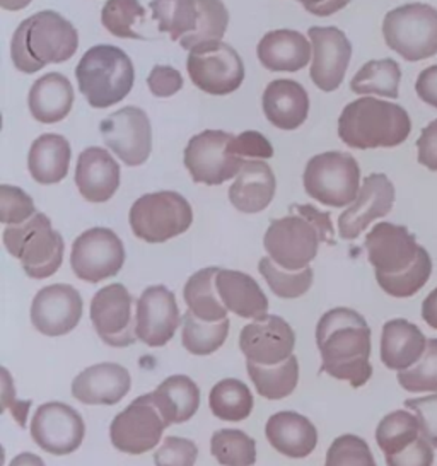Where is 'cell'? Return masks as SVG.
I'll return each mask as SVG.
<instances>
[{
    "mask_svg": "<svg viewBox=\"0 0 437 466\" xmlns=\"http://www.w3.org/2000/svg\"><path fill=\"white\" fill-rule=\"evenodd\" d=\"M386 45L407 62H421L437 54V9L429 4H405L384 15Z\"/></svg>",
    "mask_w": 437,
    "mask_h": 466,
    "instance_id": "9",
    "label": "cell"
},
{
    "mask_svg": "<svg viewBox=\"0 0 437 466\" xmlns=\"http://www.w3.org/2000/svg\"><path fill=\"white\" fill-rule=\"evenodd\" d=\"M296 333L284 318L267 315L246 325L239 335V349L248 362L277 366L294 356Z\"/></svg>",
    "mask_w": 437,
    "mask_h": 466,
    "instance_id": "19",
    "label": "cell"
},
{
    "mask_svg": "<svg viewBox=\"0 0 437 466\" xmlns=\"http://www.w3.org/2000/svg\"><path fill=\"white\" fill-rule=\"evenodd\" d=\"M150 11L159 31L188 52L204 43L220 42L229 25L222 0H152Z\"/></svg>",
    "mask_w": 437,
    "mask_h": 466,
    "instance_id": "6",
    "label": "cell"
},
{
    "mask_svg": "<svg viewBox=\"0 0 437 466\" xmlns=\"http://www.w3.org/2000/svg\"><path fill=\"white\" fill-rule=\"evenodd\" d=\"M210 452L222 466H253L257 461V442L243 431L220 429L212 434Z\"/></svg>",
    "mask_w": 437,
    "mask_h": 466,
    "instance_id": "41",
    "label": "cell"
},
{
    "mask_svg": "<svg viewBox=\"0 0 437 466\" xmlns=\"http://www.w3.org/2000/svg\"><path fill=\"white\" fill-rule=\"evenodd\" d=\"M364 247L380 288L391 298H412L431 279L432 260L405 226L376 224Z\"/></svg>",
    "mask_w": 437,
    "mask_h": 466,
    "instance_id": "1",
    "label": "cell"
},
{
    "mask_svg": "<svg viewBox=\"0 0 437 466\" xmlns=\"http://www.w3.org/2000/svg\"><path fill=\"white\" fill-rule=\"evenodd\" d=\"M259 270L273 294L282 299H298L313 286L311 267L302 270H286L270 257H265L259 260Z\"/></svg>",
    "mask_w": 437,
    "mask_h": 466,
    "instance_id": "42",
    "label": "cell"
},
{
    "mask_svg": "<svg viewBox=\"0 0 437 466\" xmlns=\"http://www.w3.org/2000/svg\"><path fill=\"white\" fill-rule=\"evenodd\" d=\"M265 434L275 451L292 460L310 456L318 446V429L298 411H277L269 419Z\"/></svg>",
    "mask_w": 437,
    "mask_h": 466,
    "instance_id": "26",
    "label": "cell"
},
{
    "mask_svg": "<svg viewBox=\"0 0 437 466\" xmlns=\"http://www.w3.org/2000/svg\"><path fill=\"white\" fill-rule=\"evenodd\" d=\"M248 374L255 384L259 397L267 400H282L294 393L300 383V360L290 356L286 362L277 366H259L246 362Z\"/></svg>",
    "mask_w": 437,
    "mask_h": 466,
    "instance_id": "36",
    "label": "cell"
},
{
    "mask_svg": "<svg viewBox=\"0 0 437 466\" xmlns=\"http://www.w3.org/2000/svg\"><path fill=\"white\" fill-rule=\"evenodd\" d=\"M36 214L35 202L19 187H0V220L5 226H19Z\"/></svg>",
    "mask_w": 437,
    "mask_h": 466,
    "instance_id": "46",
    "label": "cell"
},
{
    "mask_svg": "<svg viewBox=\"0 0 437 466\" xmlns=\"http://www.w3.org/2000/svg\"><path fill=\"white\" fill-rule=\"evenodd\" d=\"M72 149L66 137L45 134L31 144L27 167L35 181L40 185L60 183L68 175Z\"/></svg>",
    "mask_w": 437,
    "mask_h": 466,
    "instance_id": "33",
    "label": "cell"
},
{
    "mask_svg": "<svg viewBox=\"0 0 437 466\" xmlns=\"http://www.w3.org/2000/svg\"><path fill=\"white\" fill-rule=\"evenodd\" d=\"M401 81V70L393 58L371 60L359 70L351 81V89L355 95H378V96L398 97Z\"/></svg>",
    "mask_w": 437,
    "mask_h": 466,
    "instance_id": "37",
    "label": "cell"
},
{
    "mask_svg": "<svg viewBox=\"0 0 437 466\" xmlns=\"http://www.w3.org/2000/svg\"><path fill=\"white\" fill-rule=\"evenodd\" d=\"M261 105L267 120L280 130L300 128L310 113L308 91L290 79H277L269 84Z\"/></svg>",
    "mask_w": 437,
    "mask_h": 466,
    "instance_id": "27",
    "label": "cell"
},
{
    "mask_svg": "<svg viewBox=\"0 0 437 466\" xmlns=\"http://www.w3.org/2000/svg\"><path fill=\"white\" fill-rule=\"evenodd\" d=\"M421 424L415 415L405 410H396L388 413L378 425L376 442L384 456H393L421 438Z\"/></svg>",
    "mask_w": 437,
    "mask_h": 466,
    "instance_id": "40",
    "label": "cell"
},
{
    "mask_svg": "<svg viewBox=\"0 0 437 466\" xmlns=\"http://www.w3.org/2000/svg\"><path fill=\"white\" fill-rule=\"evenodd\" d=\"M183 318L175 294L164 286L147 288L137 301V339L147 347H164Z\"/></svg>",
    "mask_w": 437,
    "mask_h": 466,
    "instance_id": "22",
    "label": "cell"
},
{
    "mask_svg": "<svg viewBox=\"0 0 437 466\" xmlns=\"http://www.w3.org/2000/svg\"><path fill=\"white\" fill-rule=\"evenodd\" d=\"M150 397L168 425L188 422L200 407V390L185 374H175L164 380Z\"/></svg>",
    "mask_w": 437,
    "mask_h": 466,
    "instance_id": "34",
    "label": "cell"
},
{
    "mask_svg": "<svg viewBox=\"0 0 437 466\" xmlns=\"http://www.w3.org/2000/svg\"><path fill=\"white\" fill-rule=\"evenodd\" d=\"M79 35L72 23L55 11H41L25 19L14 31V67L36 74L48 64H64L76 56Z\"/></svg>",
    "mask_w": 437,
    "mask_h": 466,
    "instance_id": "4",
    "label": "cell"
},
{
    "mask_svg": "<svg viewBox=\"0 0 437 466\" xmlns=\"http://www.w3.org/2000/svg\"><path fill=\"white\" fill-rule=\"evenodd\" d=\"M216 286L220 301L234 315L246 319H259L269 313V299L251 275L220 268Z\"/></svg>",
    "mask_w": 437,
    "mask_h": 466,
    "instance_id": "30",
    "label": "cell"
},
{
    "mask_svg": "<svg viewBox=\"0 0 437 466\" xmlns=\"http://www.w3.org/2000/svg\"><path fill=\"white\" fill-rule=\"evenodd\" d=\"M234 151L246 161L249 159H270L273 157L272 144L259 132L246 130L234 137Z\"/></svg>",
    "mask_w": 437,
    "mask_h": 466,
    "instance_id": "50",
    "label": "cell"
},
{
    "mask_svg": "<svg viewBox=\"0 0 437 466\" xmlns=\"http://www.w3.org/2000/svg\"><path fill=\"white\" fill-rule=\"evenodd\" d=\"M128 222L138 239L158 245L187 233L193 222V210L179 193H147L130 208Z\"/></svg>",
    "mask_w": 437,
    "mask_h": 466,
    "instance_id": "11",
    "label": "cell"
},
{
    "mask_svg": "<svg viewBox=\"0 0 437 466\" xmlns=\"http://www.w3.org/2000/svg\"><path fill=\"white\" fill-rule=\"evenodd\" d=\"M84 304L79 290L68 284L41 289L31 304V323L46 337H62L81 321Z\"/></svg>",
    "mask_w": 437,
    "mask_h": 466,
    "instance_id": "21",
    "label": "cell"
},
{
    "mask_svg": "<svg viewBox=\"0 0 437 466\" xmlns=\"http://www.w3.org/2000/svg\"><path fill=\"white\" fill-rule=\"evenodd\" d=\"M33 0H0V5L5 9V11H21L27 7Z\"/></svg>",
    "mask_w": 437,
    "mask_h": 466,
    "instance_id": "57",
    "label": "cell"
},
{
    "mask_svg": "<svg viewBox=\"0 0 437 466\" xmlns=\"http://www.w3.org/2000/svg\"><path fill=\"white\" fill-rule=\"evenodd\" d=\"M246 159L234 151V137L222 130H205L190 138L185 166L195 183L218 187L238 177Z\"/></svg>",
    "mask_w": 437,
    "mask_h": 466,
    "instance_id": "12",
    "label": "cell"
},
{
    "mask_svg": "<svg viewBox=\"0 0 437 466\" xmlns=\"http://www.w3.org/2000/svg\"><path fill=\"white\" fill-rule=\"evenodd\" d=\"M150 93L156 97H171L183 87V77L169 66H156L147 77Z\"/></svg>",
    "mask_w": 437,
    "mask_h": 466,
    "instance_id": "51",
    "label": "cell"
},
{
    "mask_svg": "<svg viewBox=\"0 0 437 466\" xmlns=\"http://www.w3.org/2000/svg\"><path fill=\"white\" fill-rule=\"evenodd\" d=\"M130 372L120 364L101 362L82 370L72 383V397L84 405H117L128 395Z\"/></svg>",
    "mask_w": 437,
    "mask_h": 466,
    "instance_id": "24",
    "label": "cell"
},
{
    "mask_svg": "<svg viewBox=\"0 0 437 466\" xmlns=\"http://www.w3.org/2000/svg\"><path fill=\"white\" fill-rule=\"evenodd\" d=\"M146 17V9L137 0H108L101 11V23L117 38L144 40L136 25Z\"/></svg>",
    "mask_w": 437,
    "mask_h": 466,
    "instance_id": "43",
    "label": "cell"
},
{
    "mask_svg": "<svg viewBox=\"0 0 437 466\" xmlns=\"http://www.w3.org/2000/svg\"><path fill=\"white\" fill-rule=\"evenodd\" d=\"M4 247L21 261L31 279H48L58 272L66 251L62 234L55 231L52 220L41 212L19 226H7Z\"/></svg>",
    "mask_w": 437,
    "mask_h": 466,
    "instance_id": "8",
    "label": "cell"
},
{
    "mask_svg": "<svg viewBox=\"0 0 437 466\" xmlns=\"http://www.w3.org/2000/svg\"><path fill=\"white\" fill-rule=\"evenodd\" d=\"M398 383L410 393L437 391V339H431L425 352L410 370H400Z\"/></svg>",
    "mask_w": 437,
    "mask_h": 466,
    "instance_id": "44",
    "label": "cell"
},
{
    "mask_svg": "<svg viewBox=\"0 0 437 466\" xmlns=\"http://www.w3.org/2000/svg\"><path fill=\"white\" fill-rule=\"evenodd\" d=\"M405 407L415 413L421 424V432L434 448H437V393L422 398H410Z\"/></svg>",
    "mask_w": 437,
    "mask_h": 466,
    "instance_id": "48",
    "label": "cell"
},
{
    "mask_svg": "<svg viewBox=\"0 0 437 466\" xmlns=\"http://www.w3.org/2000/svg\"><path fill=\"white\" fill-rule=\"evenodd\" d=\"M415 91L425 105L437 110V66H431L419 74Z\"/></svg>",
    "mask_w": 437,
    "mask_h": 466,
    "instance_id": "53",
    "label": "cell"
},
{
    "mask_svg": "<svg viewBox=\"0 0 437 466\" xmlns=\"http://www.w3.org/2000/svg\"><path fill=\"white\" fill-rule=\"evenodd\" d=\"M198 458V448L190 439H164L161 448L154 454L156 466H195Z\"/></svg>",
    "mask_w": 437,
    "mask_h": 466,
    "instance_id": "47",
    "label": "cell"
},
{
    "mask_svg": "<svg viewBox=\"0 0 437 466\" xmlns=\"http://www.w3.org/2000/svg\"><path fill=\"white\" fill-rule=\"evenodd\" d=\"M9 466H46L45 461L41 460L38 454L35 452H21L17 456H14L13 461Z\"/></svg>",
    "mask_w": 437,
    "mask_h": 466,
    "instance_id": "56",
    "label": "cell"
},
{
    "mask_svg": "<svg viewBox=\"0 0 437 466\" xmlns=\"http://www.w3.org/2000/svg\"><path fill=\"white\" fill-rule=\"evenodd\" d=\"M76 185L87 202H108L120 187V166L107 149L87 147L77 159Z\"/></svg>",
    "mask_w": 437,
    "mask_h": 466,
    "instance_id": "25",
    "label": "cell"
},
{
    "mask_svg": "<svg viewBox=\"0 0 437 466\" xmlns=\"http://www.w3.org/2000/svg\"><path fill=\"white\" fill-rule=\"evenodd\" d=\"M125 257L122 239L115 231L108 228H93L74 241L70 267L81 280L97 284L118 274Z\"/></svg>",
    "mask_w": 437,
    "mask_h": 466,
    "instance_id": "15",
    "label": "cell"
},
{
    "mask_svg": "<svg viewBox=\"0 0 437 466\" xmlns=\"http://www.w3.org/2000/svg\"><path fill=\"white\" fill-rule=\"evenodd\" d=\"M328 212L313 206H290V214L270 222L263 247L269 257L286 270H302L316 258L321 243L335 245Z\"/></svg>",
    "mask_w": 437,
    "mask_h": 466,
    "instance_id": "3",
    "label": "cell"
},
{
    "mask_svg": "<svg viewBox=\"0 0 437 466\" xmlns=\"http://www.w3.org/2000/svg\"><path fill=\"white\" fill-rule=\"evenodd\" d=\"M325 466H378L368 442L354 434H343L328 448Z\"/></svg>",
    "mask_w": 437,
    "mask_h": 466,
    "instance_id": "45",
    "label": "cell"
},
{
    "mask_svg": "<svg viewBox=\"0 0 437 466\" xmlns=\"http://www.w3.org/2000/svg\"><path fill=\"white\" fill-rule=\"evenodd\" d=\"M187 70L191 83L212 96L231 95L245 81L243 58L224 42L195 46L188 54Z\"/></svg>",
    "mask_w": 437,
    "mask_h": 466,
    "instance_id": "13",
    "label": "cell"
},
{
    "mask_svg": "<svg viewBox=\"0 0 437 466\" xmlns=\"http://www.w3.org/2000/svg\"><path fill=\"white\" fill-rule=\"evenodd\" d=\"M298 2L304 5L308 13L318 17H327L347 7L351 0H298Z\"/></svg>",
    "mask_w": 437,
    "mask_h": 466,
    "instance_id": "54",
    "label": "cell"
},
{
    "mask_svg": "<svg viewBox=\"0 0 437 466\" xmlns=\"http://www.w3.org/2000/svg\"><path fill=\"white\" fill-rule=\"evenodd\" d=\"M212 413L226 422H241L253 410V395L243 381L228 378L218 381L208 397Z\"/></svg>",
    "mask_w": 437,
    "mask_h": 466,
    "instance_id": "38",
    "label": "cell"
},
{
    "mask_svg": "<svg viewBox=\"0 0 437 466\" xmlns=\"http://www.w3.org/2000/svg\"><path fill=\"white\" fill-rule=\"evenodd\" d=\"M76 77L87 103L103 110L128 96L136 81V70L122 48L97 45L84 54L77 64Z\"/></svg>",
    "mask_w": 437,
    "mask_h": 466,
    "instance_id": "7",
    "label": "cell"
},
{
    "mask_svg": "<svg viewBox=\"0 0 437 466\" xmlns=\"http://www.w3.org/2000/svg\"><path fill=\"white\" fill-rule=\"evenodd\" d=\"M412 122L400 105L376 97L349 103L339 118V137L352 149L396 147L409 138Z\"/></svg>",
    "mask_w": 437,
    "mask_h": 466,
    "instance_id": "5",
    "label": "cell"
},
{
    "mask_svg": "<svg viewBox=\"0 0 437 466\" xmlns=\"http://www.w3.org/2000/svg\"><path fill=\"white\" fill-rule=\"evenodd\" d=\"M313 46L311 81L325 93H333L340 87L352 58V43L347 35L335 26H314L308 31Z\"/></svg>",
    "mask_w": 437,
    "mask_h": 466,
    "instance_id": "20",
    "label": "cell"
},
{
    "mask_svg": "<svg viewBox=\"0 0 437 466\" xmlns=\"http://www.w3.org/2000/svg\"><path fill=\"white\" fill-rule=\"evenodd\" d=\"M229 333V319L224 318L216 323L202 321L191 311L183 316V347L193 356H210L224 345Z\"/></svg>",
    "mask_w": 437,
    "mask_h": 466,
    "instance_id": "39",
    "label": "cell"
},
{
    "mask_svg": "<svg viewBox=\"0 0 437 466\" xmlns=\"http://www.w3.org/2000/svg\"><path fill=\"white\" fill-rule=\"evenodd\" d=\"M168 427L169 425L147 393L134 400L113 419L109 425V439L118 451L138 456L154 450L158 442H161Z\"/></svg>",
    "mask_w": 437,
    "mask_h": 466,
    "instance_id": "14",
    "label": "cell"
},
{
    "mask_svg": "<svg viewBox=\"0 0 437 466\" xmlns=\"http://www.w3.org/2000/svg\"><path fill=\"white\" fill-rule=\"evenodd\" d=\"M91 321L109 347H130L137 340V301L123 284H109L91 301Z\"/></svg>",
    "mask_w": 437,
    "mask_h": 466,
    "instance_id": "16",
    "label": "cell"
},
{
    "mask_svg": "<svg viewBox=\"0 0 437 466\" xmlns=\"http://www.w3.org/2000/svg\"><path fill=\"white\" fill-rule=\"evenodd\" d=\"M395 204V187L386 175L374 173L362 181L354 204L339 218L341 239H355L368 229L369 224L388 216Z\"/></svg>",
    "mask_w": 437,
    "mask_h": 466,
    "instance_id": "23",
    "label": "cell"
},
{
    "mask_svg": "<svg viewBox=\"0 0 437 466\" xmlns=\"http://www.w3.org/2000/svg\"><path fill=\"white\" fill-rule=\"evenodd\" d=\"M422 318L431 329H437V288L423 299Z\"/></svg>",
    "mask_w": 437,
    "mask_h": 466,
    "instance_id": "55",
    "label": "cell"
},
{
    "mask_svg": "<svg viewBox=\"0 0 437 466\" xmlns=\"http://www.w3.org/2000/svg\"><path fill=\"white\" fill-rule=\"evenodd\" d=\"M103 140L127 166H142L152 149V128L147 113L137 106L115 111L99 125Z\"/></svg>",
    "mask_w": 437,
    "mask_h": 466,
    "instance_id": "18",
    "label": "cell"
},
{
    "mask_svg": "<svg viewBox=\"0 0 437 466\" xmlns=\"http://www.w3.org/2000/svg\"><path fill=\"white\" fill-rule=\"evenodd\" d=\"M218 267L202 268L197 274L191 275L188 282L183 289V298L188 306V311L202 321L216 323L228 318V308L220 301L216 279H218Z\"/></svg>",
    "mask_w": 437,
    "mask_h": 466,
    "instance_id": "35",
    "label": "cell"
},
{
    "mask_svg": "<svg viewBox=\"0 0 437 466\" xmlns=\"http://www.w3.org/2000/svg\"><path fill=\"white\" fill-rule=\"evenodd\" d=\"M29 431L43 451L66 456L81 448L86 424L81 413L67 403L48 401L33 415Z\"/></svg>",
    "mask_w": 437,
    "mask_h": 466,
    "instance_id": "17",
    "label": "cell"
},
{
    "mask_svg": "<svg viewBox=\"0 0 437 466\" xmlns=\"http://www.w3.org/2000/svg\"><path fill=\"white\" fill-rule=\"evenodd\" d=\"M74 87L64 74L50 72L33 84L27 106L35 120L56 124L67 116L74 105Z\"/></svg>",
    "mask_w": 437,
    "mask_h": 466,
    "instance_id": "32",
    "label": "cell"
},
{
    "mask_svg": "<svg viewBox=\"0 0 437 466\" xmlns=\"http://www.w3.org/2000/svg\"><path fill=\"white\" fill-rule=\"evenodd\" d=\"M321 370L328 376L361 388L372 376L371 329L364 316L349 308L330 309L316 327Z\"/></svg>",
    "mask_w": 437,
    "mask_h": 466,
    "instance_id": "2",
    "label": "cell"
},
{
    "mask_svg": "<svg viewBox=\"0 0 437 466\" xmlns=\"http://www.w3.org/2000/svg\"><path fill=\"white\" fill-rule=\"evenodd\" d=\"M419 163L431 171H437V120L427 125L417 140Z\"/></svg>",
    "mask_w": 437,
    "mask_h": 466,
    "instance_id": "52",
    "label": "cell"
},
{
    "mask_svg": "<svg viewBox=\"0 0 437 466\" xmlns=\"http://www.w3.org/2000/svg\"><path fill=\"white\" fill-rule=\"evenodd\" d=\"M277 190L272 167L263 159L246 161L229 188V200L243 214H259L270 206Z\"/></svg>",
    "mask_w": 437,
    "mask_h": 466,
    "instance_id": "29",
    "label": "cell"
},
{
    "mask_svg": "<svg viewBox=\"0 0 437 466\" xmlns=\"http://www.w3.org/2000/svg\"><path fill=\"white\" fill-rule=\"evenodd\" d=\"M425 347V335L417 325L401 318L384 323L381 333V360L388 370L398 372L410 370L421 360Z\"/></svg>",
    "mask_w": 437,
    "mask_h": 466,
    "instance_id": "31",
    "label": "cell"
},
{
    "mask_svg": "<svg viewBox=\"0 0 437 466\" xmlns=\"http://www.w3.org/2000/svg\"><path fill=\"white\" fill-rule=\"evenodd\" d=\"M302 183L316 202L341 208L354 204L359 195L361 167L354 156L347 152H323L308 161Z\"/></svg>",
    "mask_w": 437,
    "mask_h": 466,
    "instance_id": "10",
    "label": "cell"
},
{
    "mask_svg": "<svg viewBox=\"0 0 437 466\" xmlns=\"http://www.w3.org/2000/svg\"><path fill=\"white\" fill-rule=\"evenodd\" d=\"M313 46L294 29L267 33L257 46L259 64L272 72H298L310 64Z\"/></svg>",
    "mask_w": 437,
    "mask_h": 466,
    "instance_id": "28",
    "label": "cell"
},
{
    "mask_svg": "<svg viewBox=\"0 0 437 466\" xmlns=\"http://www.w3.org/2000/svg\"><path fill=\"white\" fill-rule=\"evenodd\" d=\"M388 466H432L434 465V446L421 436L410 446L393 456H386Z\"/></svg>",
    "mask_w": 437,
    "mask_h": 466,
    "instance_id": "49",
    "label": "cell"
}]
</instances>
